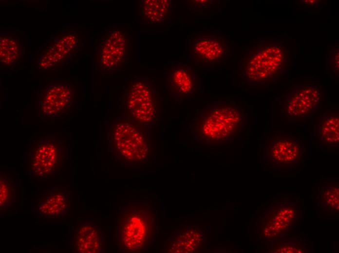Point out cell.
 <instances>
[{"instance_id": "cell-1", "label": "cell", "mask_w": 339, "mask_h": 253, "mask_svg": "<svg viewBox=\"0 0 339 253\" xmlns=\"http://www.w3.org/2000/svg\"><path fill=\"white\" fill-rule=\"evenodd\" d=\"M153 127L122 114L108 125L107 142L112 158L122 165L147 163L153 154Z\"/></svg>"}, {"instance_id": "cell-2", "label": "cell", "mask_w": 339, "mask_h": 253, "mask_svg": "<svg viewBox=\"0 0 339 253\" xmlns=\"http://www.w3.org/2000/svg\"><path fill=\"white\" fill-rule=\"evenodd\" d=\"M156 213L147 200H134L120 207L115 219L114 240L119 252L143 253L156 239Z\"/></svg>"}, {"instance_id": "cell-3", "label": "cell", "mask_w": 339, "mask_h": 253, "mask_svg": "<svg viewBox=\"0 0 339 253\" xmlns=\"http://www.w3.org/2000/svg\"><path fill=\"white\" fill-rule=\"evenodd\" d=\"M290 53L283 42L262 40L247 49L239 65L240 75L248 83L267 85L276 83L288 70Z\"/></svg>"}, {"instance_id": "cell-4", "label": "cell", "mask_w": 339, "mask_h": 253, "mask_svg": "<svg viewBox=\"0 0 339 253\" xmlns=\"http://www.w3.org/2000/svg\"><path fill=\"white\" fill-rule=\"evenodd\" d=\"M243 110L232 102H217L207 106L194 119V138L204 145L228 142L244 127Z\"/></svg>"}, {"instance_id": "cell-5", "label": "cell", "mask_w": 339, "mask_h": 253, "mask_svg": "<svg viewBox=\"0 0 339 253\" xmlns=\"http://www.w3.org/2000/svg\"><path fill=\"white\" fill-rule=\"evenodd\" d=\"M122 115L154 127L162 112V96L147 76H136L124 86Z\"/></svg>"}, {"instance_id": "cell-6", "label": "cell", "mask_w": 339, "mask_h": 253, "mask_svg": "<svg viewBox=\"0 0 339 253\" xmlns=\"http://www.w3.org/2000/svg\"><path fill=\"white\" fill-rule=\"evenodd\" d=\"M30 175L46 181L60 173L65 166L66 149L64 141L54 136L41 137L29 143Z\"/></svg>"}, {"instance_id": "cell-7", "label": "cell", "mask_w": 339, "mask_h": 253, "mask_svg": "<svg viewBox=\"0 0 339 253\" xmlns=\"http://www.w3.org/2000/svg\"><path fill=\"white\" fill-rule=\"evenodd\" d=\"M298 213L297 204L289 200L275 202L259 218L260 238L267 241L282 238L295 226Z\"/></svg>"}, {"instance_id": "cell-8", "label": "cell", "mask_w": 339, "mask_h": 253, "mask_svg": "<svg viewBox=\"0 0 339 253\" xmlns=\"http://www.w3.org/2000/svg\"><path fill=\"white\" fill-rule=\"evenodd\" d=\"M321 106V93L319 87L313 84L293 85L283 97L282 114L289 121L311 118Z\"/></svg>"}, {"instance_id": "cell-9", "label": "cell", "mask_w": 339, "mask_h": 253, "mask_svg": "<svg viewBox=\"0 0 339 253\" xmlns=\"http://www.w3.org/2000/svg\"><path fill=\"white\" fill-rule=\"evenodd\" d=\"M303 148L299 139L286 137L277 131L268 137L264 149V159L273 168L293 167L301 161Z\"/></svg>"}, {"instance_id": "cell-10", "label": "cell", "mask_w": 339, "mask_h": 253, "mask_svg": "<svg viewBox=\"0 0 339 253\" xmlns=\"http://www.w3.org/2000/svg\"><path fill=\"white\" fill-rule=\"evenodd\" d=\"M75 102L71 84L53 82L38 93L37 112L42 119H58L68 112Z\"/></svg>"}, {"instance_id": "cell-11", "label": "cell", "mask_w": 339, "mask_h": 253, "mask_svg": "<svg viewBox=\"0 0 339 253\" xmlns=\"http://www.w3.org/2000/svg\"><path fill=\"white\" fill-rule=\"evenodd\" d=\"M101 71L113 72L123 68L129 55V41L127 34L119 30L111 31L98 46Z\"/></svg>"}, {"instance_id": "cell-12", "label": "cell", "mask_w": 339, "mask_h": 253, "mask_svg": "<svg viewBox=\"0 0 339 253\" xmlns=\"http://www.w3.org/2000/svg\"><path fill=\"white\" fill-rule=\"evenodd\" d=\"M207 238L204 230L197 225L179 226L166 240L163 251L170 253L201 252Z\"/></svg>"}, {"instance_id": "cell-13", "label": "cell", "mask_w": 339, "mask_h": 253, "mask_svg": "<svg viewBox=\"0 0 339 253\" xmlns=\"http://www.w3.org/2000/svg\"><path fill=\"white\" fill-rule=\"evenodd\" d=\"M72 245L74 252L77 253H105L108 249L104 231L95 222L87 219L77 223Z\"/></svg>"}, {"instance_id": "cell-14", "label": "cell", "mask_w": 339, "mask_h": 253, "mask_svg": "<svg viewBox=\"0 0 339 253\" xmlns=\"http://www.w3.org/2000/svg\"><path fill=\"white\" fill-rule=\"evenodd\" d=\"M228 52L226 40L213 33L199 36L192 41L190 45L191 58L198 63L218 65Z\"/></svg>"}, {"instance_id": "cell-15", "label": "cell", "mask_w": 339, "mask_h": 253, "mask_svg": "<svg viewBox=\"0 0 339 253\" xmlns=\"http://www.w3.org/2000/svg\"><path fill=\"white\" fill-rule=\"evenodd\" d=\"M72 206L71 193L66 187L56 185L38 199L34 210L42 217L61 218L71 211Z\"/></svg>"}, {"instance_id": "cell-16", "label": "cell", "mask_w": 339, "mask_h": 253, "mask_svg": "<svg viewBox=\"0 0 339 253\" xmlns=\"http://www.w3.org/2000/svg\"><path fill=\"white\" fill-rule=\"evenodd\" d=\"M170 96L176 103L195 91V74L194 70L186 64L179 63L171 67L167 72Z\"/></svg>"}, {"instance_id": "cell-17", "label": "cell", "mask_w": 339, "mask_h": 253, "mask_svg": "<svg viewBox=\"0 0 339 253\" xmlns=\"http://www.w3.org/2000/svg\"><path fill=\"white\" fill-rule=\"evenodd\" d=\"M140 4L143 22L150 25L164 22L173 10V2L170 0H144Z\"/></svg>"}, {"instance_id": "cell-18", "label": "cell", "mask_w": 339, "mask_h": 253, "mask_svg": "<svg viewBox=\"0 0 339 253\" xmlns=\"http://www.w3.org/2000/svg\"><path fill=\"white\" fill-rule=\"evenodd\" d=\"M318 137L320 141L330 147L339 145V114L337 110L328 111L320 115L316 126Z\"/></svg>"}, {"instance_id": "cell-19", "label": "cell", "mask_w": 339, "mask_h": 253, "mask_svg": "<svg viewBox=\"0 0 339 253\" xmlns=\"http://www.w3.org/2000/svg\"><path fill=\"white\" fill-rule=\"evenodd\" d=\"M70 61L46 40L37 52L36 65L41 71H55L62 68Z\"/></svg>"}, {"instance_id": "cell-20", "label": "cell", "mask_w": 339, "mask_h": 253, "mask_svg": "<svg viewBox=\"0 0 339 253\" xmlns=\"http://www.w3.org/2000/svg\"><path fill=\"white\" fill-rule=\"evenodd\" d=\"M53 44L71 60L80 50V39L77 31L59 30L49 36Z\"/></svg>"}, {"instance_id": "cell-21", "label": "cell", "mask_w": 339, "mask_h": 253, "mask_svg": "<svg viewBox=\"0 0 339 253\" xmlns=\"http://www.w3.org/2000/svg\"><path fill=\"white\" fill-rule=\"evenodd\" d=\"M21 44L17 36L8 34H0V65H15L21 56Z\"/></svg>"}, {"instance_id": "cell-22", "label": "cell", "mask_w": 339, "mask_h": 253, "mask_svg": "<svg viewBox=\"0 0 339 253\" xmlns=\"http://www.w3.org/2000/svg\"><path fill=\"white\" fill-rule=\"evenodd\" d=\"M17 184L5 172H0V207L8 209L17 202Z\"/></svg>"}, {"instance_id": "cell-23", "label": "cell", "mask_w": 339, "mask_h": 253, "mask_svg": "<svg viewBox=\"0 0 339 253\" xmlns=\"http://www.w3.org/2000/svg\"><path fill=\"white\" fill-rule=\"evenodd\" d=\"M306 245L299 239L283 238L271 241L269 253H304L307 251Z\"/></svg>"}, {"instance_id": "cell-24", "label": "cell", "mask_w": 339, "mask_h": 253, "mask_svg": "<svg viewBox=\"0 0 339 253\" xmlns=\"http://www.w3.org/2000/svg\"><path fill=\"white\" fill-rule=\"evenodd\" d=\"M339 185L335 184L326 185L321 190L320 200L322 207L332 213L339 212Z\"/></svg>"}]
</instances>
